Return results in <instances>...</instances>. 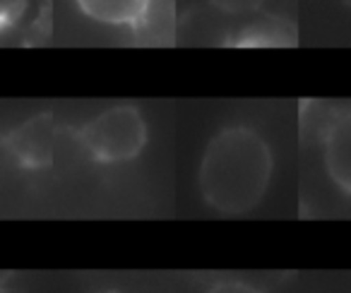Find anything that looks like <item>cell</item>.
<instances>
[{"label": "cell", "mask_w": 351, "mask_h": 293, "mask_svg": "<svg viewBox=\"0 0 351 293\" xmlns=\"http://www.w3.org/2000/svg\"><path fill=\"white\" fill-rule=\"evenodd\" d=\"M274 171L272 149L258 130L221 127L205 146L197 173L200 195L221 214H245L263 202Z\"/></svg>", "instance_id": "6da1fadb"}, {"label": "cell", "mask_w": 351, "mask_h": 293, "mask_svg": "<svg viewBox=\"0 0 351 293\" xmlns=\"http://www.w3.org/2000/svg\"><path fill=\"white\" fill-rule=\"evenodd\" d=\"M84 149L99 164H123L140 157L147 144V123L140 108L111 106L80 130Z\"/></svg>", "instance_id": "7a4b0ae2"}, {"label": "cell", "mask_w": 351, "mask_h": 293, "mask_svg": "<svg viewBox=\"0 0 351 293\" xmlns=\"http://www.w3.org/2000/svg\"><path fill=\"white\" fill-rule=\"evenodd\" d=\"M8 146L25 168H49L56 152V123L51 113H39L8 135Z\"/></svg>", "instance_id": "3957f363"}, {"label": "cell", "mask_w": 351, "mask_h": 293, "mask_svg": "<svg viewBox=\"0 0 351 293\" xmlns=\"http://www.w3.org/2000/svg\"><path fill=\"white\" fill-rule=\"evenodd\" d=\"M325 171L337 188L351 195V111H344L327 125L322 140Z\"/></svg>", "instance_id": "277c9868"}, {"label": "cell", "mask_w": 351, "mask_h": 293, "mask_svg": "<svg viewBox=\"0 0 351 293\" xmlns=\"http://www.w3.org/2000/svg\"><path fill=\"white\" fill-rule=\"evenodd\" d=\"M77 8L92 20L113 27H137L154 0H75Z\"/></svg>", "instance_id": "5b68a950"}, {"label": "cell", "mask_w": 351, "mask_h": 293, "mask_svg": "<svg viewBox=\"0 0 351 293\" xmlns=\"http://www.w3.org/2000/svg\"><path fill=\"white\" fill-rule=\"evenodd\" d=\"M29 0H0V31L12 27L25 15Z\"/></svg>", "instance_id": "8992f818"}, {"label": "cell", "mask_w": 351, "mask_h": 293, "mask_svg": "<svg viewBox=\"0 0 351 293\" xmlns=\"http://www.w3.org/2000/svg\"><path fill=\"white\" fill-rule=\"evenodd\" d=\"M210 3L226 15H243V12L260 10L265 0H210Z\"/></svg>", "instance_id": "52a82bcc"}, {"label": "cell", "mask_w": 351, "mask_h": 293, "mask_svg": "<svg viewBox=\"0 0 351 293\" xmlns=\"http://www.w3.org/2000/svg\"><path fill=\"white\" fill-rule=\"evenodd\" d=\"M207 293H263V291L250 286V283H245V281H219V283H215Z\"/></svg>", "instance_id": "ba28073f"}, {"label": "cell", "mask_w": 351, "mask_h": 293, "mask_svg": "<svg viewBox=\"0 0 351 293\" xmlns=\"http://www.w3.org/2000/svg\"><path fill=\"white\" fill-rule=\"evenodd\" d=\"M8 277H10V272H0V283H5Z\"/></svg>", "instance_id": "9c48e42d"}, {"label": "cell", "mask_w": 351, "mask_h": 293, "mask_svg": "<svg viewBox=\"0 0 351 293\" xmlns=\"http://www.w3.org/2000/svg\"><path fill=\"white\" fill-rule=\"evenodd\" d=\"M0 293H10V291L5 288V283H0Z\"/></svg>", "instance_id": "30bf717a"}, {"label": "cell", "mask_w": 351, "mask_h": 293, "mask_svg": "<svg viewBox=\"0 0 351 293\" xmlns=\"http://www.w3.org/2000/svg\"><path fill=\"white\" fill-rule=\"evenodd\" d=\"M344 5H346V8H351V0H344Z\"/></svg>", "instance_id": "8fae6325"}, {"label": "cell", "mask_w": 351, "mask_h": 293, "mask_svg": "<svg viewBox=\"0 0 351 293\" xmlns=\"http://www.w3.org/2000/svg\"><path fill=\"white\" fill-rule=\"evenodd\" d=\"M101 293H123V291H101Z\"/></svg>", "instance_id": "7c38bea8"}]
</instances>
